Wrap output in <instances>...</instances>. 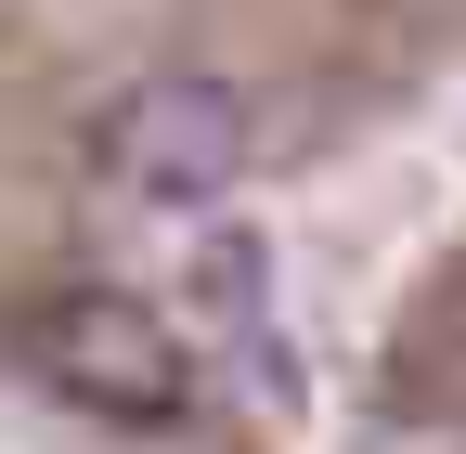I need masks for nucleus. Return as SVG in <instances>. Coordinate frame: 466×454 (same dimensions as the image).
Here are the masks:
<instances>
[{
    "label": "nucleus",
    "mask_w": 466,
    "mask_h": 454,
    "mask_svg": "<svg viewBox=\"0 0 466 454\" xmlns=\"http://www.w3.org/2000/svg\"><path fill=\"white\" fill-rule=\"evenodd\" d=\"M14 364L52 389L66 416H116V428H168L195 403V337L130 286H52L14 312Z\"/></svg>",
    "instance_id": "f257e3e1"
},
{
    "label": "nucleus",
    "mask_w": 466,
    "mask_h": 454,
    "mask_svg": "<svg viewBox=\"0 0 466 454\" xmlns=\"http://www.w3.org/2000/svg\"><path fill=\"white\" fill-rule=\"evenodd\" d=\"M91 182L143 221H208L247 182V91L220 66H156L91 118Z\"/></svg>",
    "instance_id": "f03ea898"
},
{
    "label": "nucleus",
    "mask_w": 466,
    "mask_h": 454,
    "mask_svg": "<svg viewBox=\"0 0 466 454\" xmlns=\"http://www.w3.org/2000/svg\"><path fill=\"white\" fill-rule=\"evenodd\" d=\"M195 312H208V337H233V351H272V247L259 234H208L195 247Z\"/></svg>",
    "instance_id": "7ed1b4c3"
}]
</instances>
